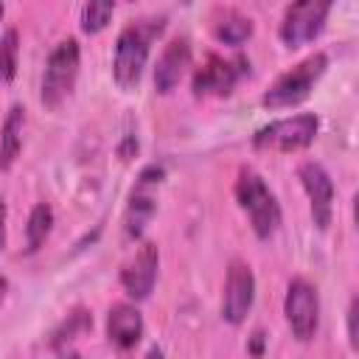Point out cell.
<instances>
[{"instance_id":"1","label":"cell","mask_w":359,"mask_h":359,"mask_svg":"<svg viewBox=\"0 0 359 359\" xmlns=\"http://www.w3.org/2000/svg\"><path fill=\"white\" fill-rule=\"evenodd\" d=\"M165 14H149V17H137L129 20L123 25V31L118 34L115 42V62H112V76L123 90H132L140 76L143 67L149 62L151 53V42L163 34L165 28Z\"/></svg>"},{"instance_id":"2","label":"cell","mask_w":359,"mask_h":359,"mask_svg":"<svg viewBox=\"0 0 359 359\" xmlns=\"http://www.w3.org/2000/svg\"><path fill=\"white\" fill-rule=\"evenodd\" d=\"M233 191H236L238 208L247 213L252 224V233L258 238L275 236V230L280 227V205L269 191V185L264 182V177L255 168H241Z\"/></svg>"},{"instance_id":"3","label":"cell","mask_w":359,"mask_h":359,"mask_svg":"<svg viewBox=\"0 0 359 359\" xmlns=\"http://www.w3.org/2000/svg\"><path fill=\"white\" fill-rule=\"evenodd\" d=\"M325 67H328V56L323 50L309 53L303 62H297L294 67H289L286 73H280L269 84V90L264 93L261 104L269 107V109H283V107H294V104L306 101L309 93H311V87L325 73Z\"/></svg>"},{"instance_id":"4","label":"cell","mask_w":359,"mask_h":359,"mask_svg":"<svg viewBox=\"0 0 359 359\" xmlns=\"http://www.w3.org/2000/svg\"><path fill=\"white\" fill-rule=\"evenodd\" d=\"M79 65H81V48L76 36H65L53 45L45 62L42 73V104L45 107H59L76 87L79 79Z\"/></svg>"},{"instance_id":"5","label":"cell","mask_w":359,"mask_h":359,"mask_svg":"<svg viewBox=\"0 0 359 359\" xmlns=\"http://www.w3.org/2000/svg\"><path fill=\"white\" fill-rule=\"evenodd\" d=\"M317 129H320V118L314 112L278 118L252 135V146L258 151H300L314 143Z\"/></svg>"},{"instance_id":"6","label":"cell","mask_w":359,"mask_h":359,"mask_svg":"<svg viewBox=\"0 0 359 359\" xmlns=\"http://www.w3.org/2000/svg\"><path fill=\"white\" fill-rule=\"evenodd\" d=\"M250 73V59L236 53V56H219L210 53L202 67L194 70L191 90L196 98L202 95H230L233 87Z\"/></svg>"},{"instance_id":"7","label":"cell","mask_w":359,"mask_h":359,"mask_svg":"<svg viewBox=\"0 0 359 359\" xmlns=\"http://www.w3.org/2000/svg\"><path fill=\"white\" fill-rule=\"evenodd\" d=\"M328 11H331L328 0H303V3L286 6L283 17H280V25H278L280 42L286 48H300V45L311 42L325 28Z\"/></svg>"},{"instance_id":"8","label":"cell","mask_w":359,"mask_h":359,"mask_svg":"<svg viewBox=\"0 0 359 359\" xmlns=\"http://www.w3.org/2000/svg\"><path fill=\"white\" fill-rule=\"evenodd\" d=\"M165 177V168L163 165H146L137 180H135V188L129 194V202H126V213H123V230L129 238H140L143 236V227L151 222V216L157 213V188Z\"/></svg>"},{"instance_id":"9","label":"cell","mask_w":359,"mask_h":359,"mask_svg":"<svg viewBox=\"0 0 359 359\" xmlns=\"http://www.w3.org/2000/svg\"><path fill=\"white\" fill-rule=\"evenodd\" d=\"M283 314L286 323L292 328V334L306 342L314 337L317 325H320V297H317V286L309 283L306 278H294L286 286V297H283Z\"/></svg>"},{"instance_id":"10","label":"cell","mask_w":359,"mask_h":359,"mask_svg":"<svg viewBox=\"0 0 359 359\" xmlns=\"http://www.w3.org/2000/svg\"><path fill=\"white\" fill-rule=\"evenodd\" d=\"M255 303V275L250 264L244 261H230L227 275H224V292H222V317L230 325H241Z\"/></svg>"},{"instance_id":"11","label":"cell","mask_w":359,"mask_h":359,"mask_svg":"<svg viewBox=\"0 0 359 359\" xmlns=\"http://www.w3.org/2000/svg\"><path fill=\"white\" fill-rule=\"evenodd\" d=\"M297 177H300V185L309 196V210H311L314 224L320 230H325L334 219V180H331V174L320 163L309 160L297 168Z\"/></svg>"},{"instance_id":"12","label":"cell","mask_w":359,"mask_h":359,"mask_svg":"<svg viewBox=\"0 0 359 359\" xmlns=\"http://www.w3.org/2000/svg\"><path fill=\"white\" fill-rule=\"evenodd\" d=\"M160 269V250L154 241H143L135 255L121 266V286L132 300H146L154 289Z\"/></svg>"},{"instance_id":"13","label":"cell","mask_w":359,"mask_h":359,"mask_svg":"<svg viewBox=\"0 0 359 359\" xmlns=\"http://www.w3.org/2000/svg\"><path fill=\"white\" fill-rule=\"evenodd\" d=\"M188 67H191V39L188 36H174L163 48V53L154 65V90L163 93V95L171 93L182 81Z\"/></svg>"},{"instance_id":"14","label":"cell","mask_w":359,"mask_h":359,"mask_svg":"<svg viewBox=\"0 0 359 359\" xmlns=\"http://www.w3.org/2000/svg\"><path fill=\"white\" fill-rule=\"evenodd\" d=\"M107 337L121 351H129L143 337V314L132 303H115L107 311Z\"/></svg>"},{"instance_id":"15","label":"cell","mask_w":359,"mask_h":359,"mask_svg":"<svg viewBox=\"0 0 359 359\" xmlns=\"http://www.w3.org/2000/svg\"><path fill=\"white\" fill-rule=\"evenodd\" d=\"M22 126H25V109L22 104H11L3 126H0V171H8L22 149Z\"/></svg>"},{"instance_id":"16","label":"cell","mask_w":359,"mask_h":359,"mask_svg":"<svg viewBox=\"0 0 359 359\" xmlns=\"http://www.w3.org/2000/svg\"><path fill=\"white\" fill-rule=\"evenodd\" d=\"M252 20L247 14H241L238 8H219L213 17V36L224 45H244L252 36Z\"/></svg>"},{"instance_id":"17","label":"cell","mask_w":359,"mask_h":359,"mask_svg":"<svg viewBox=\"0 0 359 359\" xmlns=\"http://www.w3.org/2000/svg\"><path fill=\"white\" fill-rule=\"evenodd\" d=\"M50 227H53V208H50L48 202H36V205L31 208V213H28V224H25L28 252H36V250L45 244Z\"/></svg>"},{"instance_id":"18","label":"cell","mask_w":359,"mask_h":359,"mask_svg":"<svg viewBox=\"0 0 359 359\" xmlns=\"http://www.w3.org/2000/svg\"><path fill=\"white\" fill-rule=\"evenodd\" d=\"M17 53H20V34L17 28H6L0 36V87H6L17 76Z\"/></svg>"},{"instance_id":"19","label":"cell","mask_w":359,"mask_h":359,"mask_svg":"<svg viewBox=\"0 0 359 359\" xmlns=\"http://www.w3.org/2000/svg\"><path fill=\"white\" fill-rule=\"evenodd\" d=\"M112 11H115L112 0H90V3H84V8H81V31H87V34L101 31L109 22Z\"/></svg>"},{"instance_id":"20","label":"cell","mask_w":359,"mask_h":359,"mask_svg":"<svg viewBox=\"0 0 359 359\" xmlns=\"http://www.w3.org/2000/svg\"><path fill=\"white\" fill-rule=\"evenodd\" d=\"M93 325V317L84 311V309H76L73 314H67V320L62 323V328L53 334V345L59 348V345H65V342H70L76 334H81V331H87Z\"/></svg>"},{"instance_id":"21","label":"cell","mask_w":359,"mask_h":359,"mask_svg":"<svg viewBox=\"0 0 359 359\" xmlns=\"http://www.w3.org/2000/svg\"><path fill=\"white\" fill-rule=\"evenodd\" d=\"M356 309H359V300L351 297V306H348V342H351L353 351L359 348V337H356Z\"/></svg>"},{"instance_id":"22","label":"cell","mask_w":359,"mask_h":359,"mask_svg":"<svg viewBox=\"0 0 359 359\" xmlns=\"http://www.w3.org/2000/svg\"><path fill=\"white\" fill-rule=\"evenodd\" d=\"M261 348H264V331H255V334H252L250 353H252V356H261Z\"/></svg>"},{"instance_id":"23","label":"cell","mask_w":359,"mask_h":359,"mask_svg":"<svg viewBox=\"0 0 359 359\" xmlns=\"http://www.w3.org/2000/svg\"><path fill=\"white\" fill-rule=\"evenodd\" d=\"M6 247V202L0 199V250Z\"/></svg>"},{"instance_id":"24","label":"cell","mask_w":359,"mask_h":359,"mask_svg":"<svg viewBox=\"0 0 359 359\" xmlns=\"http://www.w3.org/2000/svg\"><path fill=\"white\" fill-rule=\"evenodd\" d=\"M146 359H165V356H163V351H160V348L154 345V348H149V353H146Z\"/></svg>"},{"instance_id":"25","label":"cell","mask_w":359,"mask_h":359,"mask_svg":"<svg viewBox=\"0 0 359 359\" xmlns=\"http://www.w3.org/2000/svg\"><path fill=\"white\" fill-rule=\"evenodd\" d=\"M59 359H79V353H76V351H62Z\"/></svg>"},{"instance_id":"26","label":"cell","mask_w":359,"mask_h":359,"mask_svg":"<svg viewBox=\"0 0 359 359\" xmlns=\"http://www.w3.org/2000/svg\"><path fill=\"white\" fill-rule=\"evenodd\" d=\"M6 289H8V283H6V278H0V303H3V297H6Z\"/></svg>"},{"instance_id":"27","label":"cell","mask_w":359,"mask_h":359,"mask_svg":"<svg viewBox=\"0 0 359 359\" xmlns=\"http://www.w3.org/2000/svg\"><path fill=\"white\" fill-rule=\"evenodd\" d=\"M3 11H6V6H3V3H0V20H3Z\"/></svg>"}]
</instances>
